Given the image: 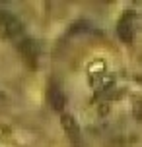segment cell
I'll return each instance as SVG.
<instances>
[{
  "mask_svg": "<svg viewBox=\"0 0 142 147\" xmlns=\"http://www.w3.org/2000/svg\"><path fill=\"white\" fill-rule=\"evenodd\" d=\"M10 18H12V14H10V12H6V10H0V25H4V23H6Z\"/></svg>",
  "mask_w": 142,
  "mask_h": 147,
  "instance_id": "6",
  "label": "cell"
},
{
  "mask_svg": "<svg viewBox=\"0 0 142 147\" xmlns=\"http://www.w3.org/2000/svg\"><path fill=\"white\" fill-rule=\"evenodd\" d=\"M20 49H22V52L27 56V58L33 62V58L39 54V49H37V45H35V41L31 39V37H25L22 41V45H20Z\"/></svg>",
  "mask_w": 142,
  "mask_h": 147,
  "instance_id": "2",
  "label": "cell"
},
{
  "mask_svg": "<svg viewBox=\"0 0 142 147\" xmlns=\"http://www.w3.org/2000/svg\"><path fill=\"white\" fill-rule=\"evenodd\" d=\"M60 122H62V128H64V132L72 138V140L78 141V138H80V132H78V126H76V120L70 114H62V118H60Z\"/></svg>",
  "mask_w": 142,
  "mask_h": 147,
  "instance_id": "1",
  "label": "cell"
},
{
  "mask_svg": "<svg viewBox=\"0 0 142 147\" xmlns=\"http://www.w3.org/2000/svg\"><path fill=\"white\" fill-rule=\"evenodd\" d=\"M117 35H119L121 41H125V43H130V41L134 39V31H132V27H130L127 22H121L119 25H117Z\"/></svg>",
  "mask_w": 142,
  "mask_h": 147,
  "instance_id": "5",
  "label": "cell"
},
{
  "mask_svg": "<svg viewBox=\"0 0 142 147\" xmlns=\"http://www.w3.org/2000/svg\"><path fill=\"white\" fill-rule=\"evenodd\" d=\"M49 101H51V107L55 110H60L64 107V95H62V91H60L57 85H53L49 89Z\"/></svg>",
  "mask_w": 142,
  "mask_h": 147,
  "instance_id": "3",
  "label": "cell"
},
{
  "mask_svg": "<svg viewBox=\"0 0 142 147\" xmlns=\"http://www.w3.org/2000/svg\"><path fill=\"white\" fill-rule=\"evenodd\" d=\"M4 29H6L8 37H14V39L16 37H22V33H23V27H22V23H20V20H16L14 16L4 23Z\"/></svg>",
  "mask_w": 142,
  "mask_h": 147,
  "instance_id": "4",
  "label": "cell"
}]
</instances>
